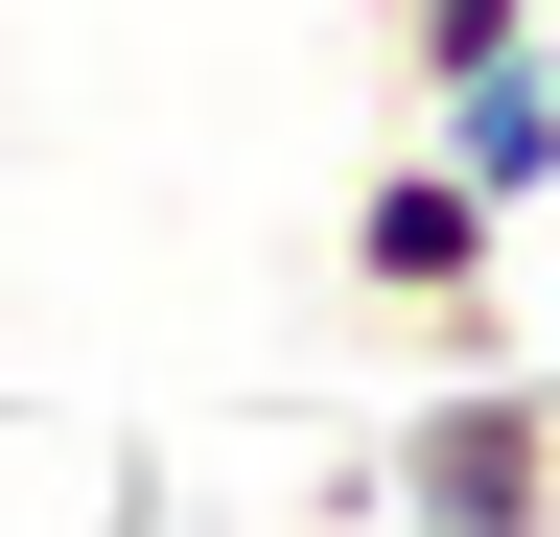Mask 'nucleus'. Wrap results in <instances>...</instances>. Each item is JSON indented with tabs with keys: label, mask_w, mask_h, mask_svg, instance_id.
<instances>
[{
	"label": "nucleus",
	"mask_w": 560,
	"mask_h": 537,
	"mask_svg": "<svg viewBox=\"0 0 560 537\" xmlns=\"http://www.w3.org/2000/svg\"><path fill=\"white\" fill-rule=\"evenodd\" d=\"M374 514L397 537H560V374H444L420 421L374 444Z\"/></svg>",
	"instance_id": "nucleus-1"
},
{
	"label": "nucleus",
	"mask_w": 560,
	"mask_h": 537,
	"mask_svg": "<svg viewBox=\"0 0 560 537\" xmlns=\"http://www.w3.org/2000/svg\"><path fill=\"white\" fill-rule=\"evenodd\" d=\"M490 47H537V0H397V94H444V71H490Z\"/></svg>",
	"instance_id": "nucleus-4"
},
{
	"label": "nucleus",
	"mask_w": 560,
	"mask_h": 537,
	"mask_svg": "<svg viewBox=\"0 0 560 537\" xmlns=\"http://www.w3.org/2000/svg\"><path fill=\"white\" fill-rule=\"evenodd\" d=\"M444 281H514V211L420 141V164H374L350 187V304H444Z\"/></svg>",
	"instance_id": "nucleus-2"
},
{
	"label": "nucleus",
	"mask_w": 560,
	"mask_h": 537,
	"mask_svg": "<svg viewBox=\"0 0 560 537\" xmlns=\"http://www.w3.org/2000/svg\"><path fill=\"white\" fill-rule=\"evenodd\" d=\"M420 117H444V164L490 187V211H560V71H537V47H490V71H444V94H420Z\"/></svg>",
	"instance_id": "nucleus-3"
}]
</instances>
